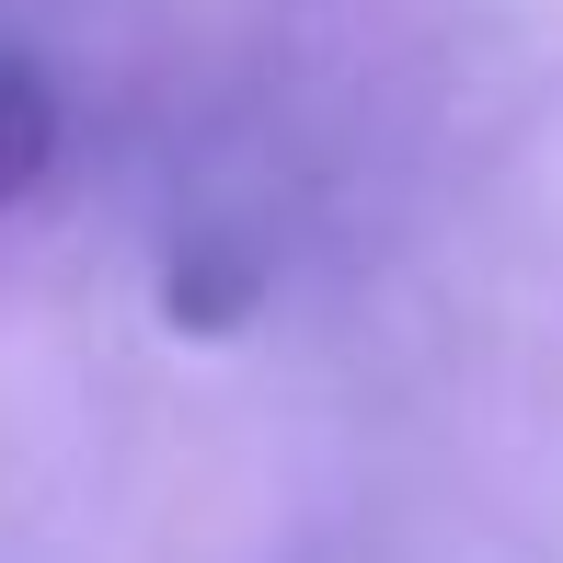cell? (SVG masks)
<instances>
[{"label": "cell", "instance_id": "cell-1", "mask_svg": "<svg viewBox=\"0 0 563 563\" xmlns=\"http://www.w3.org/2000/svg\"><path fill=\"white\" fill-rule=\"evenodd\" d=\"M46 162H58V92L35 58H0V208H23Z\"/></svg>", "mask_w": 563, "mask_h": 563}]
</instances>
